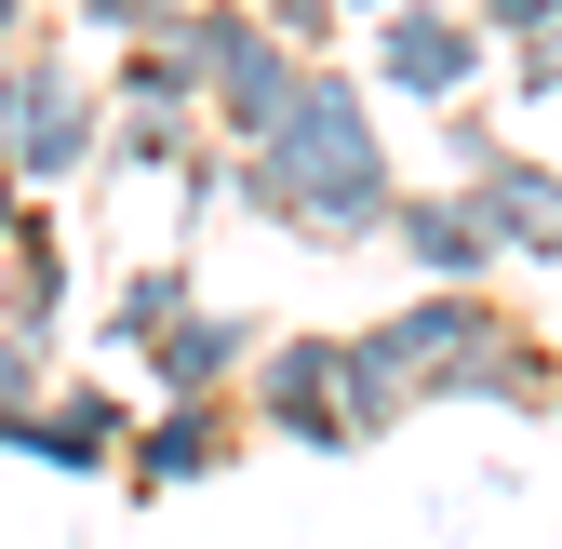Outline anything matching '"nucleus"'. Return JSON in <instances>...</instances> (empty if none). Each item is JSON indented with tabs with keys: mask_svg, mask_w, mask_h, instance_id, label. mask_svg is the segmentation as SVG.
<instances>
[{
	"mask_svg": "<svg viewBox=\"0 0 562 549\" xmlns=\"http://www.w3.org/2000/svg\"><path fill=\"white\" fill-rule=\"evenodd\" d=\"M27 27H41V0H0V54H27Z\"/></svg>",
	"mask_w": 562,
	"mask_h": 549,
	"instance_id": "21",
	"label": "nucleus"
},
{
	"mask_svg": "<svg viewBox=\"0 0 562 549\" xmlns=\"http://www.w3.org/2000/svg\"><path fill=\"white\" fill-rule=\"evenodd\" d=\"M215 134H201V108H108V148H94V188L108 175H188Z\"/></svg>",
	"mask_w": 562,
	"mask_h": 549,
	"instance_id": "12",
	"label": "nucleus"
},
{
	"mask_svg": "<svg viewBox=\"0 0 562 549\" xmlns=\"http://www.w3.org/2000/svg\"><path fill=\"white\" fill-rule=\"evenodd\" d=\"M175 215H188V228H215V215H228V148H201V161L175 175Z\"/></svg>",
	"mask_w": 562,
	"mask_h": 549,
	"instance_id": "19",
	"label": "nucleus"
},
{
	"mask_svg": "<svg viewBox=\"0 0 562 549\" xmlns=\"http://www.w3.org/2000/svg\"><path fill=\"white\" fill-rule=\"evenodd\" d=\"M255 14H268L281 41H295L308 67H322V54H335V27H348V14H335V0H255Z\"/></svg>",
	"mask_w": 562,
	"mask_h": 549,
	"instance_id": "18",
	"label": "nucleus"
},
{
	"mask_svg": "<svg viewBox=\"0 0 562 549\" xmlns=\"http://www.w3.org/2000/svg\"><path fill=\"white\" fill-rule=\"evenodd\" d=\"M389 362L415 402H496V416H549V335H522V309L496 282H415L389 322Z\"/></svg>",
	"mask_w": 562,
	"mask_h": 549,
	"instance_id": "2",
	"label": "nucleus"
},
{
	"mask_svg": "<svg viewBox=\"0 0 562 549\" xmlns=\"http://www.w3.org/2000/svg\"><path fill=\"white\" fill-rule=\"evenodd\" d=\"M121 442H134V389H94V376H54L41 389V416L0 442V456H27L54 469V483H121Z\"/></svg>",
	"mask_w": 562,
	"mask_h": 549,
	"instance_id": "8",
	"label": "nucleus"
},
{
	"mask_svg": "<svg viewBox=\"0 0 562 549\" xmlns=\"http://www.w3.org/2000/svg\"><path fill=\"white\" fill-rule=\"evenodd\" d=\"M496 81H509L522 108H549V94H562V27H536V41H509V67H496Z\"/></svg>",
	"mask_w": 562,
	"mask_h": 549,
	"instance_id": "17",
	"label": "nucleus"
},
{
	"mask_svg": "<svg viewBox=\"0 0 562 549\" xmlns=\"http://www.w3.org/2000/svg\"><path fill=\"white\" fill-rule=\"evenodd\" d=\"M389 242H402L415 282H496V242H482V215H469L456 175H442V188H402V201H389Z\"/></svg>",
	"mask_w": 562,
	"mask_h": 549,
	"instance_id": "11",
	"label": "nucleus"
},
{
	"mask_svg": "<svg viewBox=\"0 0 562 549\" xmlns=\"http://www.w3.org/2000/svg\"><path fill=\"white\" fill-rule=\"evenodd\" d=\"M188 295H201V268H188V255H148V268H121V295L94 309V349H148V335H161Z\"/></svg>",
	"mask_w": 562,
	"mask_h": 549,
	"instance_id": "13",
	"label": "nucleus"
},
{
	"mask_svg": "<svg viewBox=\"0 0 562 549\" xmlns=\"http://www.w3.org/2000/svg\"><path fill=\"white\" fill-rule=\"evenodd\" d=\"M469 27H482V41L509 54V41H536V27H562V0H469Z\"/></svg>",
	"mask_w": 562,
	"mask_h": 549,
	"instance_id": "20",
	"label": "nucleus"
},
{
	"mask_svg": "<svg viewBox=\"0 0 562 549\" xmlns=\"http://www.w3.org/2000/svg\"><path fill=\"white\" fill-rule=\"evenodd\" d=\"M335 376H348V429L362 442H389L402 416H415V389H402V362H389V335L362 322V335H335Z\"/></svg>",
	"mask_w": 562,
	"mask_h": 549,
	"instance_id": "14",
	"label": "nucleus"
},
{
	"mask_svg": "<svg viewBox=\"0 0 562 549\" xmlns=\"http://www.w3.org/2000/svg\"><path fill=\"white\" fill-rule=\"evenodd\" d=\"M255 349H268V335H255L241 309H201V295H188V309H175L134 362H148V402H201V389H241V376H255Z\"/></svg>",
	"mask_w": 562,
	"mask_h": 549,
	"instance_id": "10",
	"label": "nucleus"
},
{
	"mask_svg": "<svg viewBox=\"0 0 562 549\" xmlns=\"http://www.w3.org/2000/svg\"><path fill=\"white\" fill-rule=\"evenodd\" d=\"M482 67H496V41H482L456 0H402V14H375L362 81H375V108H389V94H402V108H456V94H482Z\"/></svg>",
	"mask_w": 562,
	"mask_h": 549,
	"instance_id": "6",
	"label": "nucleus"
},
{
	"mask_svg": "<svg viewBox=\"0 0 562 549\" xmlns=\"http://www.w3.org/2000/svg\"><path fill=\"white\" fill-rule=\"evenodd\" d=\"M67 14H81V27L121 54V41H175V14H188V0H67Z\"/></svg>",
	"mask_w": 562,
	"mask_h": 549,
	"instance_id": "15",
	"label": "nucleus"
},
{
	"mask_svg": "<svg viewBox=\"0 0 562 549\" xmlns=\"http://www.w3.org/2000/svg\"><path fill=\"white\" fill-rule=\"evenodd\" d=\"M94 148H108V94H94V54L27 27L14 54V188L54 201V188H94Z\"/></svg>",
	"mask_w": 562,
	"mask_h": 549,
	"instance_id": "4",
	"label": "nucleus"
},
{
	"mask_svg": "<svg viewBox=\"0 0 562 549\" xmlns=\"http://www.w3.org/2000/svg\"><path fill=\"white\" fill-rule=\"evenodd\" d=\"M175 54H188V81H201V134H215V148H268L281 108H295V81H308V54L281 41L255 0H188Z\"/></svg>",
	"mask_w": 562,
	"mask_h": 549,
	"instance_id": "3",
	"label": "nucleus"
},
{
	"mask_svg": "<svg viewBox=\"0 0 562 549\" xmlns=\"http://www.w3.org/2000/svg\"><path fill=\"white\" fill-rule=\"evenodd\" d=\"M335 14H362V27H375V14H402V0H335Z\"/></svg>",
	"mask_w": 562,
	"mask_h": 549,
	"instance_id": "22",
	"label": "nucleus"
},
{
	"mask_svg": "<svg viewBox=\"0 0 562 549\" xmlns=\"http://www.w3.org/2000/svg\"><path fill=\"white\" fill-rule=\"evenodd\" d=\"M549 429H562V376H549Z\"/></svg>",
	"mask_w": 562,
	"mask_h": 549,
	"instance_id": "23",
	"label": "nucleus"
},
{
	"mask_svg": "<svg viewBox=\"0 0 562 549\" xmlns=\"http://www.w3.org/2000/svg\"><path fill=\"white\" fill-rule=\"evenodd\" d=\"M456 188H469L482 242H496V268H562V161L496 148V161H482V175H456Z\"/></svg>",
	"mask_w": 562,
	"mask_h": 549,
	"instance_id": "9",
	"label": "nucleus"
},
{
	"mask_svg": "<svg viewBox=\"0 0 562 549\" xmlns=\"http://www.w3.org/2000/svg\"><path fill=\"white\" fill-rule=\"evenodd\" d=\"M241 429L308 442V456H362V429H348V376H335V335H268L255 376H241Z\"/></svg>",
	"mask_w": 562,
	"mask_h": 549,
	"instance_id": "5",
	"label": "nucleus"
},
{
	"mask_svg": "<svg viewBox=\"0 0 562 549\" xmlns=\"http://www.w3.org/2000/svg\"><path fill=\"white\" fill-rule=\"evenodd\" d=\"M241 389H201V402H134V442H121V483L134 496H201L241 469Z\"/></svg>",
	"mask_w": 562,
	"mask_h": 549,
	"instance_id": "7",
	"label": "nucleus"
},
{
	"mask_svg": "<svg viewBox=\"0 0 562 549\" xmlns=\"http://www.w3.org/2000/svg\"><path fill=\"white\" fill-rule=\"evenodd\" d=\"M429 121H442V161H456V175H482V161L509 148V134H496V108H482V94H456V108H429Z\"/></svg>",
	"mask_w": 562,
	"mask_h": 549,
	"instance_id": "16",
	"label": "nucleus"
},
{
	"mask_svg": "<svg viewBox=\"0 0 562 549\" xmlns=\"http://www.w3.org/2000/svg\"><path fill=\"white\" fill-rule=\"evenodd\" d=\"M389 201H402V161H389L375 81L348 54H322L295 81V108H281L268 148H228V215H268L281 242H308V255L389 242Z\"/></svg>",
	"mask_w": 562,
	"mask_h": 549,
	"instance_id": "1",
	"label": "nucleus"
}]
</instances>
